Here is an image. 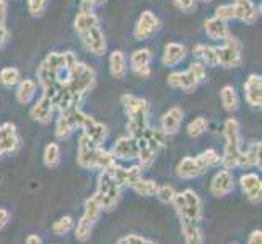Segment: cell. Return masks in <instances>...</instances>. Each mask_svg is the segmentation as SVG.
I'll list each match as a JSON object with an SVG mask.
<instances>
[{
	"mask_svg": "<svg viewBox=\"0 0 262 244\" xmlns=\"http://www.w3.org/2000/svg\"><path fill=\"white\" fill-rule=\"evenodd\" d=\"M75 60L77 56L72 51L48 54L46 59L41 62L38 70H36L38 86H41L42 95L52 99L64 92L70 75V67Z\"/></svg>",
	"mask_w": 262,
	"mask_h": 244,
	"instance_id": "cell-1",
	"label": "cell"
},
{
	"mask_svg": "<svg viewBox=\"0 0 262 244\" xmlns=\"http://www.w3.org/2000/svg\"><path fill=\"white\" fill-rule=\"evenodd\" d=\"M77 163L80 168L85 169H111L116 165V158L111 151L101 148L90 140L85 134H80L77 145Z\"/></svg>",
	"mask_w": 262,
	"mask_h": 244,
	"instance_id": "cell-2",
	"label": "cell"
},
{
	"mask_svg": "<svg viewBox=\"0 0 262 244\" xmlns=\"http://www.w3.org/2000/svg\"><path fill=\"white\" fill-rule=\"evenodd\" d=\"M121 103L127 116V130L132 137L139 135L148 127V101L134 95H122Z\"/></svg>",
	"mask_w": 262,
	"mask_h": 244,
	"instance_id": "cell-3",
	"label": "cell"
},
{
	"mask_svg": "<svg viewBox=\"0 0 262 244\" xmlns=\"http://www.w3.org/2000/svg\"><path fill=\"white\" fill-rule=\"evenodd\" d=\"M135 139H137V145H139V155H137L139 166L143 171L150 169L153 163H155L160 150L165 147L166 135L160 129H153L148 125V127Z\"/></svg>",
	"mask_w": 262,
	"mask_h": 244,
	"instance_id": "cell-4",
	"label": "cell"
},
{
	"mask_svg": "<svg viewBox=\"0 0 262 244\" xmlns=\"http://www.w3.org/2000/svg\"><path fill=\"white\" fill-rule=\"evenodd\" d=\"M223 137H225V150L222 155V165L225 169L238 168L239 160L243 157V140L239 132V122L230 117L223 124Z\"/></svg>",
	"mask_w": 262,
	"mask_h": 244,
	"instance_id": "cell-5",
	"label": "cell"
},
{
	"mask_svg": "<svg viewBox=\"0 0 262 244\" xmlns=\"http://www.w3.org/2000/svg\"><path fill=\"white\" fill-rule=\"evenodd\" d=\"M171 204H173L179 220H191L197 223L202 221L204 205L194 189H186L183 192H176Z\"/></svg>",
	"mask_w": 262,
	"mask_h": 244,
	"instance_id": "cell-6",
	"label": "cell"
},
{
	"mask_svg": "<svg viewBox=\"0 0 262 244\" xmlns=\"http://www.w3.org/2000/svg\"><path fill=\"white\" fill-rule=\"evenodd\" d=\"M121 192H122V187L116 183L110 171L107 169L101 171L98 178L96 192L93 197L98 201V204L101 205L103 212H113L116 209L117 204L121 201Z\"/></svg>",
	"mask_w": 262,
	"mask_h": 244,
	"instance_id": "cell-7",
	"label": "cell"
},
{
	"mask_svg": "<svg viewBox=\"0 0 262 244\" xmlns=\"http://www.w3.org/2000/svg\"><path fill=\"white\" fill-rule=\"evenodd\" d=\"M205 77H207L205 65L201 64V62H194L186 72H173V74H169L166 81L171 88H179L184 93H194L197 86L202 81H205Z\"/></svg>",
	"mask_w": 262,
	"mask_h": 244,
	"instance_id": "cell-8",
	"label": "cell"
},
{
	"mask_svg": "<svg viewBox=\"0 0 262 244\" xmlns=\"http://www.w3.org/2000/svg\"><path fill=\"white\" fill-rule=\"evenodd\" d=\"M216 49V59H219V65L223 69H236L243 64V52L241 44L233 36L223 41L222 46Z\"/></svg>",
	"mask_w": 262,
	"mask_h": 244,
	"instance_id": "cell-9",
	"label": "cell"
},
{
	"mask_svg": "<svg viewBox=\"0 0 262 244\" xmlns=\"http://www.w3.org/2000/svg\"><path fill=\"white\" fill-rule=\"evenodd\" d=\"M78 36H80V41L83 44V48L90 54H93V56H104L107 44H106V36L101 30V26H93V28L80 33Z\"/></svg>",
	"mask_w": 262,
	"mask_h": 244,
	"instance_id": "cell-10",
	"label": "cell"
},
{
	"mask_svg": "<svg viewBox=\"0 0 262 244\" xmlns=\"http://www.w3.org/2000/svg\"><path fill=\"white\" fill-rule=\"evenodd\" d=\"M20 142V135L13 122H4L0 125V158L16 153L21 145Z\"/></svg>",
	"mask_w": 262,
	"mask_h": 244,
	"instance_id": "cell-11",
	"label": "cell"
},
{
	"mask_svg": "<svg viewBox=\"0 0 262 244\" xmlns=\"http://www.w3.org/2000/svg\"><path fill=\"white\" fill-rule=\"evenodd\" d=\"M209 169V166L205 165V161L202 160V157H186L183 158L176 166V176L179 179H195L199 176H202L205 171Z\"/></svg>",
	"mask_w": 262,
	"mask_h": 244,
	"instance_id": "cell-12",
	"label": "cell"
},
{
	"mask_svg": "<svg viewBox=\"0 0 262 244\" xmlns=\"http://www.w3.org/2000/svg\"><path fill=\"white\" fill-rule=\"evenodd\" d=\"M110 151L116 160H122V161L137 160L139 155L137 139L132 137V135H122V137H119L114 142V145Z\"/></svg>",
	"mask_w": 262,
	"mask_h": 244,
	"instance_id": "cell-13",
	"label": "cell"
},
{
	"mask_svg": "<svg viewBox=\"0 0 262 244\" xmlns=\"http://www.w3.org/2000/svg\"><path fill=\"white\" fill-rule=\"evenodd\" d=\"M158 28H160L158 16L150 10H145V12H142L137 23H135L134 38L137 41H145V39L151 38V36L157 33Z\"/></svg>",
	"mask_w": 262,
	"mask_h": 244,
	"instance_id": "cell-14",
	"label": "cell"
},
{
	"mask_svg": "<svg viewBox=\"0 0 262 244\" xmlns=\"http://www.w3.org/2000/svg\"><path fill=\"white\" fill-rule=\"evenodd\" d=\"M234 176L230 169H220L210 181L209 191L213 197H227L234 191Z\"/></svg>",
	"mask_w": 262,
	"mask_h": 244,
	"instance_id": "cell-15",
	"label": "cell"
},
{
	"mask_svg": "<svg viewBox=\"0 0 262 244\" xmlns=\"http://www.w3.org/2000/svg\"><path fill=\"white\" fill-rule=\"evenodd\" d=\"M239 187L248 201L254 205H259L262 201V181L256 173H246L239 178Z\"/></svg>",
	"mask_w": 262,
	"mask_h": 244,
	"instance_id": "cell-16",
	"label": "cell"
},
{
	"mask_svg": "<svg viewBox=\"0 0 262 244\" xmlns=\"http://www.w3.org/2000/svg\"><path fill=\"white\" fill-rule=\"evenodd\" d=\"M151 51L148 48H142L132 52L130 56V70L140 78H148L151 75Z\"/></svg>",
	"mask_w": 262,
	"mask_h": 244,
	"instance_id": "cell-17",
	"label": "cell"
},
{
	"mask_svg": "<svg viewBox=\"0 0 262 244\" xmlns=\"http://www.w3.org/2000/svg\"><path fill=\"white\" fill-rule=\"evenodd\" d=\"M184 119V111L181 109L179 106H173L161 116L160 121V130L163 132L166 137H171V135H176L181 129V124H183Z\"/></svg>",
	"mask_w": 262,
	"mask_h": 244,
	"instance_id": "cell-18",
	"label": "cell"
},
{
	"mask_svg": "<svg viewBox=\"0 0 262 244\" xmlns=\"http://www.w3.org/2000/svg\"><path fill=\"white\" fill-rule=\"evenodd\" d=\"M245 99L251 107L260 109V106H262V77L260 75L251 74L248 80L245 81Z\"/></svg>",
	"mask_w": 262,
	"mask_h": 244,
	"instance_id": "cell-19",
	"label": "cell"
},
{
	"mask_svg": "<svg viewBox=\"0 0 262 244\" xmlns=\"http://www.w3.org/2000/svg\"><path fill=\"white\" fill-rule=\"evenodd\" d=\"M233 12H234V18H236V20L252 25V23H256L260 8H257L252 0H234Z\"/></svg>",
	"mask_w": 262,
	"mask_h": 244,
	"instance_id": "cell-20",
	"label": "cell"
},
{
	"mask_svg": "<svg viewBox=\"0 0 262 244\" xmlns=\"http://www.w3.org/2000/svg\"><path fill=\"white\" fill-rule=\"evenodd\" d=\"M204 30H205V34L209 36V39L212 41H225L231 36L227 21H223L216 16L207 18L204 21Z\"/></svg>",
	"mask_w": 262,
	"mask_h": 244,
	"instance_id": "cell-21",
	"label": "cell"
},
{
	"mask_svg": "<svg viewBox=\"0 0 262 244\" xmlns=\"http://www.w3.org/2000/svg\"><path fill=\"white\" fill-rule=\"evenodd\" d=\"M52 113H54V106L46 95H41V98L33 104V107L30 109L31 119L39 122V124H49L52 119Z\"/></svg>",
	"mask_w": 262,
	"mask_h": 244,
	"instance_id": "cell-22",
	"label": "cell"
},
{
	"mask_svg": "<svg viewBox=\"0 0 262 244\" xmlns=\"http://www.w3.org/2000/svg\"><path fill=\"white\" fill-rule=\"evenodd\" d=\"M187 49L179 42H168L165 46L163 57H161V64L165 67H176L186 59Z\"/></svg>",
	"mask_w": 262,
	"mask_h": 244,
	"instance_id": "cell-23",
	"label": "cell"
},
{
	"mask_svg": "<svg viewBox=\"0 0 262 244\" xmlns=\"http://www.w3.org/2000/svg\"><path fill=\"white\" fill-rule=\"evenodd\" d=\"M36 92H38V81L33 78H23L16 83V92H15V98L20 104H30Z\"/></svg>",
	"mask_w": 262,
	"mask_h": 244,
	"instance_id": "cell-24",
	"label": "cell"
},
{
	"mask_svg": "<svg viewBox=\"0 0 262 244\" xmlns=\"http://www.w3.org/2000/svg\"><path fill=\"white\" fill-rule=\"evenodd\" d=\"M260 151H262V143L260 142H252L251 145L243 150V157L239 160V165L238 168H262V163H260Z\"/></svg>",
	"mask_w": 262,
	"mask_h": 244,
	"instance_id": "cell-25",
	"label": "cell"
},
{
	"mask_svg": "<svg viewBox=\"0 0 262 244\" xmlns=\"http://www.w3.org/2000/svg\"><path fill=\"white\" fill-rule=\"evenodd\" d=\"M181 231H183L186 244H204V231L199 227L197 221L191 220H179Z\"/></svg>",
	"mask_w": 262,
	"mask_h": 244,
	"instance_id": "cell-26",
	"label": "cell"
},
{
	"mask_svg": "<svg viewBox=\"0 0 262 244\" xmlns=\"http://www.w3.org/2000/svg\"><path fill=\"white\" fill-rule=\"evenodd\" d=\"M110 72L114 80H122L125 77V74H127V59H125V54L122 51L116 49L111 52Z\"/></svg>",
	"mask_w": 262,
	"mask_h": 244,
	"instance_id": "cell-27",
	"label": "cell"
},
{
	"mask_svg": "<svg viewBox=\"0 0 262 244\" xmlns=\"http://www.w3.org/2000/svg\"><path fill=\"white\" fill-rule=\"evenodd\" d=\"M82 134H85L86 137L92 140L93 143H96V145H99L101 147L103 143H104V140L107 139V135H110V129L106 127L104 124H101V122H96L95 119L90 122L86 127L82 130Z\"/></svg>",
	"mask_w": 262,
	"mask_h": 244,
	"instance_id": "cell-28",
	"label": "cell"
},
{
	"mask_svg": "<svg viewBox=\"0 0 262 244\" xmlns=\"http://www.w3.org/2000/svg\"><path fill=\"white\" fill-rule=\"evenodd\" d=\"M192 54L201 59V64L207 67H216L219 65V59H216V49L213 46H207V44H197L192 49Z\"/></svg>",
	"mask_w": 262,
	"mask_h": 244,
	"instance_id": "cell-29",
	"label": "cell"
},
{
	"mask_svg": "<svg viewBox=\"0 0 262 244\" xmlns=\"http://www.w3.org/2000/svg\"><path fill=\"white\" fill-rule=\"evenodd\" d=\"M93 26H99V16L95 12H80L77 13L75 20H74V28L80 34Z\"/></svg>",
	"mask_w": 262,
	"mask_h": 244,
	"instance_id": "cell-30",
	"label": "cell"
},
{
	"mask_svg": "<svg viewBox=\"0 0 262 244\" xmlns=\"http://www.w3.org/2000/svg\"><path fill=\"white\" fill-rule=\"evenodd\" d=\"M220 99H222L223 107L228 113L238 111V107H239V98H238V93H236V90H234V86L225 85L220 90Z\"/></svg>",
	"mask_w": 262,
	"mask_h": 244,
	"instance_id": "cell-31",
	"label": "cell"
},
{
	"mask_svg": "<svg viewBox=\"0 0 262 244\" xmlns=\"http://www.w3.org/2000/svg\"><path fill=\"white\" fill-rule=\"evenodd\" d=\"M42 163H44V166L49 168V169H56L60 165L59 143H56V142L48 143L46 148H44V153H42Z\"/></svg>",
	"mask_w": 262,
	"mask_h": 244,
	"instance_id": "cell-32",
	"label": "cell"
},
{
	"mask_svg": "<svg viewBox=\"0 0 262 244\" xmlns=\"http://www.w3.org/2000/svg\"><path fill=\"white\" fill-rule=\"evenodd\" d=\"M157 187L158 184L155 183V181H151V179H143V178H139L135 183L130 186V189L135 192V194H139L142 197H151V195H155L157 192Z\"/></svg>",
	"mask_w": 262,
	"mask_h": 244,
	"instance_id": "cell-33",
	"label": "cell"
},
{
	"mask_svg": "<svg viewBox=\"0 0 262 244\" xmlns=\"http://www.w3.org/2000/svg\"><path fill=\"white\" fill-rule=\"evenodd\" d=\"M93 227L95 223H92L88 218H85V216H82L77 225L74 227V234H75V239L80 241V242H86L90 241V238H92V233H93Z\"/></svg>",
	"mask_w": 262,
	"mask_h": 244,
	"instance_id": "cell-34",
	"label": "cell"
},
{
	"mask_svg": "<svg viewBox=\"0 0 262 244\" xmlns=\"http://www.w3.org/2000/svg\"><path fill=\"white\" fill-rule=\"evenodd\" d=\"M74 132L75 130H74V127H72V124L69 121L67 114L60 113L59 117H57V122H56V137L59 140H69Z\"/></svg>",
	"mask_w": 262,
	"mask_h": 244,
	"instance_id": "cell-35",
	"label": "cell"
},
{
	"mask_svg": "<svg viewBox=\"0 0 262 244\" xmlns=\"http://www.w3.org/2000/svg\"><path fill=\"white\" fill-rule=\"evenodd\" d=\"M83 209H85L83 216H85V218H88L92 223H98V221H99V218H101V215H103L101 205L98 204V201H96V198H95L93 195L85 201Z\"/></svg>",
	"mask_w": 262,
	"mask_h": 244,
	"instance_id": "cell-36",
	"label": "cell"
},
{
	"mask_svg": "<svg viewBox=\"0 0 262 244\" xmlns=\"http://www.w3.org/2000/svg\"><path fill=\"white\" fill-rule=\"evenodd\" d=\"M20 80H21V74L16 67H5L0 70V83H2L5 88L16 86V83Z\"/></svg>",
	"mask_w": 262,
	"mask_h": 244,
	"instance_id": "cell-37",
	"label": "cell"
},
{
	"mask_svg": "<svg viewBox=\"0 0 262 244\" xmlns=\"http://www.w3.org/2000/svg\"><path fill=\"white\" fill-rule=\"evenodd\" d=\"M74 227H75L74 218H72L70 215H66V216H60L57 221H54L52 233L56 234V236H67V234L74 230Z\"/></svg>",
	"mask_w": 262,
	"mask_h": 244,
	"instance_id": "cell-38",
	"label": "cell"
},
{
	"mask_svg": "<svg viewBox=\"0 0 262 244\" xmlns=\"http://www.w3.org/2000/svg\"><path fill=\"white\" fill-rule=\"evenodd\" d=\"M207 129H209V121H207L205 117L199 116V117H195V119H192L191 122H189L187 135H189V137H192V139H197V137H201L202 134H205Z\"/></svg>",
	"mask_w": 262,
	"mask_h": 244,
	"instance_id": "cell-39",
	"label": "cell"
},
{
	"mask_svg": "<svg viewBox=\"0 0 262 244\" xmlns=\"http://www.w3.org/2000/svg\"><path fill=\"white\" fill-rule=\"evenodd\" d=\"M10 39V31L7 28V2L0 0V49Z\"/></svg>",
	"mask_w": 262,
	"mask_h": 244,
	"instance_id": "cell-40",
	"label": "cell"
},
{
	"mask_svg": "<svg viewBox=\"0 0 262 244\" xmlns=\"http://www.w3.org/2000/svg\"><path fill=\"white\" fill-rule=\"evenodd\" d=\"M176 191H174V187L173 186H169V184H163V186H158L157 187V198L161 202V204H171L173 202V197H174Z\"/></svg>",
	"mask_w": 262,
	"mask_h": 244,
	"instance_id": "cell-41",
	"label": "cell"
},
{
	"mask_svg": "<svg viewBox=\"0 0 262 244\" xmlns=\"http://www.w3.org/2000/svg\"><path fill=\"white\" fill-rule=\"evenodd\" d=\"M201 157H202V160L205 161V165L209 168L222 165V155L213 148H207L205 151L201 153Z\"/></svg>",
	"mask_w": 262,
	"mask_h": 244,
	"instance_id": "cell-42",
	"label": "cell"
},
{
	"mask_svg": "<svg viewBox=\"0 0 262 244\" xmlns=\"http://www.w3.org/2000/svg\"><path fill=\"white\" fill-rule=\"evenodd\" d=\"M28 4V10L33 16H42L44 12H46V5H48V0H26Z\"/></svg>",
	"mask_w": 262,
	"mask_h": 244,
	"instance_id": "cell-43",
	"label": "cell"
},
{
	"mask_svg": "<svg viewBox=\"0 0 262 244\" xmlns=\"http://www.w3.org/2000/svg\"><path fill=\"white\" fill-rule=\"evenodd\" d=\"M215 16L220 18L223 21H228V20H233L234 18V12H233V4H228V5H220L215 8Z\"/></svg>",
	"mask_w": 262,
	"mask_h": 244,
	"instance_id": "cell-44",
	"label": "cell"
},
{
	"mask_svg": "<svg viewBox=\"0 0 262 244\" xmlns=\"http://www.w3.org/2000/svg\"><path fill=\"white\" fill-rule=\"evenodd\" d=\"M174 7L184 13H191L195 10V0H174Z\"/></svg>",
	"mask_w": 262,
	"mask_h": 244,
	"instance_id": "cell-45",
	"label": "cell"
},
{
	"mask_svg": "<svg viewBox=\"0 0 262 244\" xmlns=\"http://www.w3.org/2000/svg\"><path fill=\"white\" fill-rule=\"evenodd\" d=\"M143 239L145 238H142L140 234H125L116 244H142Z\"/></svg>",
	"mask_w": 262,
	"mask_h": 244,
	"instance_id": "cell-46",
	"label": "cell"
},
{
	"mask_svg": "<svg viewBox=\"0 0 262 244\" xmlns=\"http://www.w3.org/2000/svg\"><path fill=\"white\" fill-rule=\"evenodd\" d=\"M248 244H262V231L254 230L248 238Z\"/></svg>",
	"mask_w": 262,
	"mask_h": 244,
	"instance_id": "cell-47",
	"label": "cell"
},
{
	"mask_svg": "<svg viewBox=\"0 0 262 244\" xmlns=\"http://www.w3.org/2000/svg\"><path fill=\"white\" fill-rule=\"evenodd\" d=\"M10 221V212L7 209H0V230H4Z\"/></svg>",
	"mask_w": 262,
	"mask_h": 244,
	"instance_id": "cell-48",
	"label": "cell"
},
{
	"mask_svg": "<svg viewBox=\"0 0 262 244\" xmlns=\"http://www.w3.org/2000/svg\"><path fill=\"white\" fill-rule=\"evenodd\" d=\"M25 244H44V241L39 234H28L25 239Z\"/></svg>",
	"mask_w": 262,
	"mask_h": 244,
	"instance_id": "cell-49",
	"label": "cell"
},
{
	"mask_svg": "<svg viewBox=\"0 0 262 244\" xmlns=\"http://www.w3.org/2000/svg\"><path fill=\"white\" fill-rule=\"evenodd\" d=\"M93 8H95V4L92 0H82V2H80V12H93Z\"/></svg>",
	"mask_w": 262,
	"mask_h": 244,
	"instance_id": "cell-50",
	"label": "cell"
},
{
	"mask_svg": "<svg viewBox=\"0 0 262 244\" xmlns=\"http://www.w3.org/2000/svg\"><path fill=\"white\" fill-rule=\"evenodd\" d=\"M92 2H93L95 5H98V4H104L106 0H92Z\"/></svg>",
	"mask_w": 262,
	"mask_h": 244,
	"instance_id": "cell-51",
	"label": "cell"
},
{
	"mask_svg": "<svg viewBox=\"0 0 262 244\" xmlns=\"http://www.w3.org/2000/svg\"><path fill=\"white\" fill-rule=\"evenodd\" d=\"M142 244H157V242H155V241H150V239H143Z\"/></svg>",
	"mask_w": 262,
	"mask_h": 244,
	"instance_id": "cell-52",
	"label": "cell"
},
{
	"mask_svg": "<svg viewBox=\"0 0 262 244\" xmlns=\"http://www.w3.org/2000/svg\"><path fill=\"white\" fill-rule=\"evenodd\" d=\"M202 2H212V0H202Z\"/></svg>",
	"mask_w": 262,
	"mask_h": 244,
	"instance_id": "cell-53",
	"label": "cell"
}]
</instances>
